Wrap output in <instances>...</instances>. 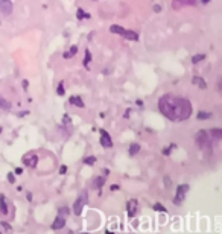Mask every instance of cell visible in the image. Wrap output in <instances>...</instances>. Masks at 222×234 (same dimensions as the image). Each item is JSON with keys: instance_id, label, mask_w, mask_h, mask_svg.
Returning a JSON list of instances; mask_svg holds the SVG:
<instances>
[{"instance_id": "obj_27", "label": "cell", "mask_w": 222, "mask_h": 234, "mask_svg": "<svg viewBox=\"0 0 222 234\" xmlns=\"http://www.w3.org/2000/svg\"><path fill=\"white\" fill-rule=\"evenodd\" d=\"M178 3H183V5H192V3H195L196 0H177Z\"/></svg>"}, {"instance_id": "obj_7", "label": "cell", "mask_w": 222, "mask_h": 234, "mask_svg": "<svg viewBox=\"0 0 222 234\" xmlns=\"http://www.w3.org/2000/svg\"><path fill=\"white\" fill-rule=\"evenodd\" d=\"M37 161H38V157L35 154H31V155H26L23 158V163L28 166V167H35L37 166Z\"/></svg>"}, {"instance_id": "obj_18", "label": "cell", "mask_w": 222, "mask_h": 234, "mask_svg": "<svg viewBox=\"0 0 222 234\" xmlns=\"http://www.w3.org/2000/svg\"><path fill=\"white\" fill-rule=\"evenodd\" d=\"M0 210L3 213H8V205H6V201H5V196L0 195Z\"/></svg>"}, {"instance_id": "obj_25", "label": "cell", "mask_w": 222, "mask_h": 234, "mask_svg": "<svg viewBox=\"0 0 222 234\" xmlns=\"http://www.w3.org/2000/svg\"><path fill=\"white\" fill-rule=\"evenodd\" d=\"M84 163L88 164V166H93V164L96 163V157H87V158L84 160Z\"/></svg>"}, {"instance_id": "obj_42", "label": "cell", "mask_w": 222, "mask_h": 234, "mask_svg": "<svg viewBox=\"0 0 222 234\" xmlns=\"http://www.w3.org/2000/svg\"><path fill=\"white\" fill-rule=\"evenodd\" d=\"M0 131H2V129H0Z\"/></svg>"}, {"instance_id": "obj_34", "label": "cell", "mask_w": 222, "mask_h": 234, "mask_svg": "<svg viewBox=\"0 0 222 234\" xmlns=\"http://www.w3.org/2000/svg\"><path fill=\"white\" fill-rule=\"evenodd\" d=\"M22 85H23V88L26 90V88L29 87V82H28V81H23V82H22Z\"/></svg>"}, {"instance_id": "obj_40", "label": "cell", "mask_w": 222, "mask_h": 234, "mask_svg": "<svg viewBox=\"0 0 222 234\" xmlns=\"http://www.w3.org/2000/svg\"><path fill=\"white\" fill-rule=\"evenodd\" d=\"M26 198H28V201H32V193H28Z\"/></svg>"}, {"instance_id": "obj_41", "label": "cell", "mask_w": 222, "mask_h": 234, "mask_svg": "<svg viewBox=\"0 0 222 234\" xmlns=\"http://www.w3.org/2000/svg\"><path fill=\"white\" fill-rule=\"evenodd\" d=\"M201 2H202V3L205 5V3H208V2H210V0H201Z\"/></svg>"}, {"instance_id": "obj_9", "label": "cell", "mask_w": 222, "mask_h": 234, "mask_svg": "<svg viewBox=\"0 0 222 234\" xmlns=\"http://www.w3.org/2000/svg\"><path fill=\"white\" fill-rule=\"evenodd\" d=\"M137 205H139L137 199H130V201H128V216H130V217H133V216L136 214Z\"/></svg>"}, {"instance_id": "obj_20", "label": "cell", "mask_w": 222, "mask_h": 234, "mask_svg": "<svg viewBox=\"0 0 222 234\" xmlns=\"http://www.w3.org/2000/svg\"><path fill=\"white\" fill-rule=\"evenodd\" d=\"M76 14H78V18H79V20H82V18H90V17H91L88 12H84L81 8L78 9V12H76Z\"/></svg>"}, {"instance_id": "obj_38", "label": "cell", "mask_w": 222, "mask_h": 234, "mask_svg": "<svg viewBox=\"0 0 222 234\" xmlns=\"http://www.w3.org/2000/svg\"><path fill=\"white\" fill-rule=\"evenodd\" d=\"M22 172H23V169H22V167H17V169H15V173H17V175H20Z\"/></svg>"}, {"instance_id": "obj_1", "label": "cell", "mask_w": 222, "mask_h": 234, "mask_svg": "<svg viewBox=\"0 0 222 234\" xmlns=\"http://www.w3.org/2000/svg\"><path fill=\"white\" fill-rule=\"evenodd\" d=\"M158 109L166 119L172 122H183L189 119L192 114V103L184 97L164 94L158 100Z\"/></svg>"}, {"instance_id": "obj_17", "label": "cell", "mask_w": 222, "mask_h": 234, "mask_svg": "<svg viewBox=\"0 0 222 234\" xmlns=\"http://www.w3.org/2000/svg\"><path fill=\"white\" fill-rule=\"evenodd\" d=\"M211 117V112H208V111H199L198 112V119L199 120H207V119H210Z\"/></svg>"}, {"instance_id": "obj_23", "label": "cell", "mask_w": 222, "mask_h": 234, "mask_svg": "<svg viewBox=\"0 0 222 234\" xmlns=\"http://www.w3.org/2000/svg\"><path fill=\"white\" fill-rule=\"evenodd\" d=\"M58 214L62 216V217H67V216H69V208H67V207H61V208L58 210Z\"/></svg>"}, {"instance_id": "obj_10", "label": "cell", "mask_w": 222, "mask_h": 234, "mask_svg": "<svg viewBox=\"0 0 222 234\" xmlns=\"http://www.w3.org/2000/svg\"><path fill=\"white\" fill-rule=\"evenodd\" d=\"M66 225V217H62V216H56V219H55V222L52 223V229H61L62 226Z\"/></svg>"}, {"instance_id": "obj_4", "label": "cell", "mask_w": 222, "mask_h": 234, "mask_svg": "<svg viewBox=\"0 0 222 234\" xmlns=\"http://www.w3.org/2000/svg\"><path fill=\"white\" fill-rule=\"evenodd\" d=\"M85 202H87V198H85L84 195H81V196L75 201V205H73V213H75L76 216H79V214L82 213V208H84Z\"/></svg>"}, {"instance_id": "obj_37", "label": "cell", "mask_w": 222, "mask_h": 234, "mask_svg": "<svg viewBox=\"0 0 222 234\" xmlns=\"http://www.w3.org/2000/svg\"><path fill=\"white\" fill-rule=\"evenodd\" d=\"M62 122H66V123H70V119H69L67 115H64V117H62Z\"/></svg>"}, {"instance_id": "obj_15", "label": "cell", "mask_w": 222, "mask_h": 234, "mask_svg": "<svg viewBox=\"0 0 222 234\" xmlns=\"http://www.w3.org/2000/svg\"><path fill=\"white\" fill-rule=\"evenodd\" d=\"M76 53H78V47H76V46H72V47H70V50H69V52H66L62 56H64L66 59H69V58H72V56H73V55H76Z\"/></svg>"}, {"instance_id": "obj_16", "label": "cell", "mask_w": 222, "mask_h": 234, "mask_svg": "<svg viewBox=\"0 0 222 234\" xmlns=\"http://www.w3.org/2000/svg\"><path fill=\"white\" fill-rule=\"evenodd\" d=\"M109 31H111V32H113V34H119V35H122L125 29H123L122 26H119V25H113V26H111V28H109Z\"/></svg>"}, {"instance_id": "obj_35", "label": "cell", "mask_w": 222, "mask_h": 234, "mask_svg": "<svg viewBox=\"0 0 222 234\" xmlns=\"http://www.w3.org/2000/svg\"><path fill=\"white\" fill-rule=\"evenodd\" d=\"M164 182H166V187H170V179H169L167 176L164 178Z\"/></svg>"}, {"instance_id": "obj_32", "label": "cell", "mask_w": 222, "mask_h": 234, "mask_svg": "<svg viewBox=\"0 0 222 234\" xmlns=\"http://www.w3.org/2000/svg\"><path fill=\"white\" fill-rule=\"evenodd\" d=\"M2 225H3V228H5V229H8V231H11V225H8L6 222H2Z\"/></svg>"}, {"instance_id": "obj_21", "label": "cell", "mask_w": 222, "mask_h": 234, "mask_svg": "<svg viewBox=\"0 0 222 234\" xmlns=\"http://www.w3.org/2000/svg\"><path fill=\"white\" fill-rule=\"evenodd\" d=\"M139 151H140V146H139L137 143H134V145H131V148H130V155H136Z\"/></svg>"}, {"instance_id": "obj_22", "label": "cell", "mask_w": 222, "mask_h": 234, "mask_svg": "<svg viewBox=\"0 0 222 234\" xmlns=\"http://www.w3.org/2000/svg\"><path fill=\"white\" fill-rule=\"evenodd\" d=\"M204 58H205V55H202V53H199V55H195V56L192 58V62H193V64H198V62H199V61H202Z\"/></svg>"}, {"instance_id": "obj_36", "label": "cell", "mask_w": 222, "mask_h": 234, "mask_svg": "<svg viewBox=\"0 0 222 234\" xmlns=\"http://www.w3.org/2000/svg\"><path fill=\"white\" fill-rule=\"evenodd\" d=\"M28 114H29V111H22L18 115H20V117H25V115H28Z\"/></svg>"}, {"instance_id": "obj_19", "label": "cell", "mask_w": 222, "mask_h": 234, "mask_svg": "<svg viewBox=\"0 0 222 234\" xmlns=\"http://www.w3.org/2000/svg\"><path fill=\"white\" fill-rule=\"evenodd\" d=\"M0 108H3V109H11V103H9L6 99L0 97Z\"/></svg>"}, {"instance_id": "obj_11", "label": "cell", "mask_w": 222, "mask_h": 234, "mask_svg": "<svg viewBox=\"0 0 222 234\" xmlns=\"http://www.w3.org/2000/svg\"><path fill=\"white\" fill-rule=\"evenodd\" d=\"M122 37L126 38V40H130V41H137L139 40V34L134 32V31H123Z\"/></svg>"}, {"instance_id": "obj_6", "label": "cell", "mask_w": 222, "mask_h": 234, "mask_svg": "<svg viewBox=\"0 0 222 234\" xmlns=\"http://www.w3.org/2000/svg\"><path fill=\"white\" fill-rule=\"evenodd\" d=\"M0 12L3 15H9L12 12V2L11 0H0Z\"/></svg>"}, {"instance_id": "obj_31", "label": "cell", "mask_w": 222, "mask_h": 234, "mask_svg": "<svg viewBox=\"0 0 222 234\" xmlns=\"http://www.w3.org/2000/svg\"><path fill=\"white\" fill-rule=\"evenodd\" d=\"M66 172H67V166H61V167H59V173H61V175H64Z\"/></svg>"}, {"instance_id": "obj_5", "label": "cell", "mask_w": 222, "mask_h": 234, "mask_svg": "<svg viewBox=\"0 0 222 234\" xmlns=\"http://www.w3.org/2000/svg\"><path fill=\"white\" fill-rule=\"evenodd\" d=\"M100 146L103 148H113V140H111L109 134L105 131V129H100Z\"/></svg>"}, {"instance_id": "obj_3", "label": "cell", "mask_w": 222, "mask_h": 234, "mask_svg": "<svg viewBox=\"0 0 222 234\" xmlns=\"http://www.w3.org/2000/svg\"><path fill=\"white\" fill-rule=\"evenodd\" d=\"M187 192H189V186H187V184H180L178 189H177V195H175V198H173V204H175V205H181L183 201H184V198H186V193H187Z\"/></svg>"}, {"instance_id": "obj_13", "label": "cell", "mask_w": 222, "mask_h": 234, "mask_svg": "<svg viewBox=\"0 0 222 234\" xmlns=\"http://www.w3.org/2000/svg\"><path fill=\"white\" fill-rule=\"evenodd\" d=\"M70 103L75 105V106H79V108H84V102L79 96H72L70 97Z\"/></svg>"}, {"instance_id": "obj_8", "label": "cell", "mask_w": 222, "mask_h": 234, "mask_svg": "<svg viewBox=\"0 0 222 234\" xmlns=\"http://www.w3.org/2000/svg\"><path fill=\"white\" fill-rule=\"evenodd\" d=\"M103 184H105V176H96V178L91 181L90 187H91V189H94V190H100Z\"/></svg>"}, {"instance_id": "obj_26", "label": "cell", "mask_w": 222, "mask_h": 234, "mask_svg": "<svg viewBox=\"0 0 222 234\" xmlns=\"http://www.w3.org/2000/svg\"><path fill=\"white\" fill-rule=\"evenodd\" d=\"M154 210H155V211H161V213H164V211H166L164 205H161V204H155V205H154Z\"/></svg>"}, {"instance_id": "obj_28", "label": "cell", "mask_w": 222, "mask_h": 234, "mask_svg": "<svg viewBox=\"0 0 222 234\" xmlns=\"http://www.w3.org/2000/svg\"><path fill=\"white\" fill-rule=\"evenodd\" d=\"M56 93H58L59 96H62V94L66 93V90H64V85H62V84H59V85H58V90H56Z\"/></svg>"}, {"instance_id": "obj_14", "label": "cell", "mask_w": 222, "mask_h": 234, "mask_svg": "<svg viewBox=\"0 0 222 234\" xmlns=\"http://www.w3.org/2000/svg\"><path fill=\"white\" fill-rule=\"evenodd\" d=\"M208 135H210L213 140H219V139L222 137V129H217V128H214V129H210Z\"/></svg>"}, {"instance_id": "obj_30", "label": "cell", "mask_w": 222, "mask_h": 234, "mask_svg": "<svg viewBox=\"0 0 222 234\" xmlns=\"http://www.w3.org/2000/svg\"><path fill=\"white\" fill-rule=\"evenodd\" d=\"M8 181H9L11 184H14V181H15V178H14V173H9V175H8Z\"/></svg>"}, {"instance_id": "obj_29", "label": "cell", "mask_w": 222, "mask_h": 234, "mask_svg": "<svg viewBox=\"0 0 222 234\" xmlns=\"http://www.w3.org/2000/svg\"><path fill=\"white\" fill-rule=\"evenodd\" d=\"M172 149H175V145H170V146H169V148H166V149H164V151H163V154H164V155H169V154H170V151H172Z\"/></svg>"}, {"instance_id": "obj_33", "label": "cell", "mask_w": 222, "mask_h": 234, "mask_svg": "<svg viewBox=\"0 0 222 234\" xmlns=\"http://www.w3.org/2000/svg\"><path fill=\"white\" fill-rule=\"evenodd\" d=\"M154 11H155V12H160V11H161V6H160V5H155V6H154Z\"/></svg>"}, {"instance_id": "obj_12", "label": "cell", "mask_w": 222, "mask_h": 234, "mask_svg": "<svg viewBox=\"0 0 222 234\" xmlns=\"http://www.w3.org/2000/svg\"><path fill=\"white\" fill-rule=\"evenodd\" d=\"M192 82H193V85H198L201 90H205V88H207V84H205V81H204L202 78H199V76H195V78L192 79Z\"/></svg>"}, {"instance_id": "obj_39", "label": "cell", "mask_w": 222, "mask_h": 234, "mask_svg": "<svg viewBox=\"0 0 222 234\" xmlns=\"http://www.w3.org/2000/svg\"><path fill=\"white\" fill-rule=\"evenodd\" d=\"M117 189H119L117 184H113V186H111V190H117Z\"/></svg>"}, {"instance_id": "obj_24", "label": "cell", "mask_w": 222, "mask_h": 234, "mask_svg": "<svg viewBox=\"0 0 222 234\" xmlns=\"http://www.w3.org/2000/svg\"><path fill=\"white\" fill-rule=\"evenodd\" d=\"M91 61V53L90 50H85V58H84V65H88V62Z\"/></svg>"}, {"instance_id": "obj_2", "label": "cell", "mask_w": 222, "mask_h": 234, "mask_svg": "<svg viewBox=\"0 0 222 234\" xmlns=\"http://www.w3.org/2000/svg\"><path fill=\"white\" fill-rule=\"evenodd\" d=\"M195 140H196V143L202 148V149H211V143H210V137H208V132L207 131H199V132H196V135H195Z\"/></svg>"}]
</instances>
